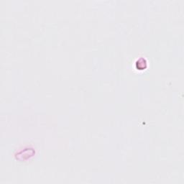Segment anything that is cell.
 <instances>
[{
  "mask_svg": "<svg viewBox=\"0 0 184 184\" xmlns=\"http://www.w3.org/2000/svg\"><path fill=\"white\" fill-rule=\"evenodd\" d=\"M137 67L139 70H145L147 68V61L145 58H140L136 62Z\"/></svg>",
  "mask_w": 184,
  "mask_h": 184,
  "instance_id": "cell-1",
  "label": "cell"
}]
</instances>
